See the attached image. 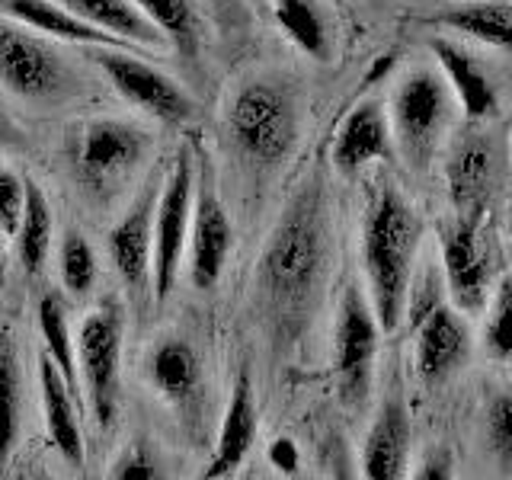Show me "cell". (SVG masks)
<instances>
[{
    "mask_svg": "<svg viewBox=\"0 0 512 480\" xmlns=\"http://www.w3.org/2000/svg\"><path fill=\"white\" fill-rule=\"evenodd\" d=\"M330 260V196L324 176L311 170L288 196L253 269V311L276 349H292L308 333L330 279Z\"/></svg>",
    "mask_w": 512,
    "mask_h": 480,
    "instance_id": "6da1fadb",
    "label": "cell"
},
{
    "mask_svg": "<svg viewBox=\"0 0 512 480\" xmlns=\"http://www.w3.org/2000/svg\"><path fill=\"white\" fill-rule=\"evenodd\" d=\"M423 221L413 202L394 183H381L365 205L362 218V269L365 295L381 324L394 333L407 317V298L416 276Z\"/></svg>",
    "mask_w": 512,
    "mask_h": 480,
    "instance_id": "7a4b0ae2",
    "label": "cell"
},
{
    "mask_svg": "<svg viewBox=\"0 0 512 480\" xmlns=\"http://www.w3.org/2000/svg\"><path fill=\"white\" fill-rule=\"evenodd\" d=\"M224 135L253 167H276L295 151L301 135V96L292 80L250 74L224 100Z\"/></svg>",
    "mask_w": 512,
    "mask_h": 480,
    "instance_id": "3957f363",
    "label": "cell"
},
{
    "mask_svg": "<svg viewBox=\"0 0 512 480\" xmlns=\"http://www.w3.org/2000/svg\"><path fill=\"white\" fill-rule=\"evenodd\" d=\"M154 135L132 119L100 116L77 122L64 138V157L77 189L87 202L109 205L116 192L141 170Z\"/></svg>",
    "mask_w": 512,
    "mask_h": 480,
    "instance_id": "277c9868",
    "label": "cell"
},
{
    "mask_svg": "<svg viewBox=\"0 0 512 480\" xmlns=\"http://www.w3.org/2000/svg\"><path fill=\"white\" fill-rule=\"evenodd\" d=\"M87 80L55 39L0 16V90L23 106H58L80 96Z\"/></svg>",
    "mask_w": 512,
    "mask_h": 480,
    "instance_id": "5b68a950",
    "label": "cell"
},
{
    "mask_svg": "<svg viewBox=\"0 0 512 480\" xmlns=\"http://www.w3.org/2000/svg\"><path fill=\"white\" fill-rule=\"evenodd\" d=\"M455 93L436 68H410L397 77L388 122L394 151L413 173H426L455 119Z\"/></svg>",
    "mask_w": 512,
    "mask_h": 480,
    "instance_id": "8992f818",
    "label": "cell"
},
{
    "mask_svg": "<svg viewBox=\"0 0 512 480\" xmlns=\"http://www.w3.org/2000/svg\"><path fill=\"white\" fill-rule=\"evenodd\" d=\"M122 346H125V311L122 301L106 295L93 311L84 314L74 333L77 381L84 407L103 432L116 426L119 384H122Z\"/></svg>",
    "mask_w": 512,
    "mask_h": 480,
    "instance_id": "52a82bcc",
    "label": "cell"
},
{
    "mask_svg": "<svg viewBox=\"0 0 512 480\" xmlns=\"http://www.w3.org/2000/svg\"><path fill=\"white\" fill-rule=\"evenodd\" d=\"M407 314H413V368L423 388H439L471 359V324L452 301L432 295V276L423 288H410Z\"/></svg>",
    "mask_w": 512,
    "mask_h": 480,
    "instance_id": "ba28073f",
    "label": "cell"
},
{
    "mask_svg": "<svg viewBox=\"0 0 512 480\" xmlns=\"http://www.w3.org/2000/svg\"><path fill=\"white\" fill-rule=\"evenodd\" d=\"M378 343L381 324L372 311V301L359 282H349L333 324V381L343 407L349 410H362L368 404L375 384Z\"/></svg>",
    "mask_w": 512,
    "mask_h": 480,
    "instance_id": "9c48e42d",
    "label": "cell"
},
{
    "mask_svg": "<svg viewBox=\"0 0 512 480\" xmlns=\"http://www.w3.org/2000/svg\"><path fill=\"white\" fill-rule=\"evenodd\" d=\"M196 202V157L189 148H180L157 189L154 205V250H151V295L164 304L180 276L186 260V240Z\"/></svg>",
    "mask_w": 512,
    "mask_h": 480,
    "instance_id": "30bf717a",
    "label": "cell"
},
{
    "mask_svg": "<svg viewBox=\"0 0 512 480\" xmlns=\"http://www.w3.org/2000/svg\"><path fill=\"white\" fill-rule=\"evenodd\" d=\"M442 276L448 301L464 317L484 314L490 298V237H487V208H468L439 224Z\"/></svg>",
    "mask_w": 512,
    "mask_h": 480,
    "instance_id": "8fae6325",
    "label": "cell"
},
{
    "mask_svg": "<svg viewBox=\"0 0 512 480\" xmlns=\"http://www.w3.org/2000/svg\"><path fill=\"white\" fill-rule=\"evenodd\" d=\"M90 55L96 71H100L112 90H116L125 103L148 112L151 119L164 125H186L196 119V100L176 77L164 74L151 61H141L132 55V48L116 45H90Z\"/></svg>",
    "mask_w": 512,
    "mask_h": 480,
    "instance_id": "7c38bea8",
    "label": "cell"
},
{
    "mask_svg": "<svg viewBox=\"0 0 512 480\" xmlns=\"http://www.w3.org/2000/svg\"><path fill=\"white\" fill-rule=\"evenodd\" d=\"M234 250V224L215 186L196 176V202H192L189 240H186V269L189 282L199 292H212L221 282V272Z\"/></svg>",
    "mask_w": 512,
    "mask_h": 480,
    "instance_id": "4fadbf2b",
    "label": "cell"
},
{
    "mask_svg": "<svg viewBox=\"0 0 512 480\" xmlns=\"http://www.w3.org/2000/svg\"><path fill=\"white\" fill-rule=\"evenodd\" d=\"M160 183L144 186L106 237V253L119 272L128 295L141 298L151 288V250H154V205Z\"/></svg>",
    "mask_w": 512,
    "mask_h": 480,
    "instance_id": "5bb4252c",
    "label": "cell"
},
{
    "mask_svg": "<svg viewBox=\"0 0 512 480\" xmlns=\"http://www.w3.org/2000/svg\"><path fill=\"white\" fill-rule=\"evenodd\" d=\"M410 442H413V423L407 394L394 381L384 391L381 404L375 410V420L365 432L362 442V474L372 480H397L407 477L410 468Z\"/></svg>",
    "mask_w": 512,
    "mask_h": 480,
    "instance_id": "9a60e30c",
    "label": "cell"
},
{
    "mask_svg": "<svg viewBox=\"0 0 512 480\" xmlns=\"http://www.w3.org/2000/svg\"><path fill=\"white\" fill-rule=\"evenodd\" d=\"M480 125L484 122H471L468 132L455 138L445 160V180L458 212L487 208L496 176H500V148H496V138Z\"/></svg>",
    "mask_w": 512,
    "mask_h": 480,
    "instance_id": "2e32d148",
    "label": "cell"
},
{
    "mask_svg": "<svg viewBox=\"0 0 512 480\" xmlns=\"http://www.w3.org/2000/svg\"><path fill=\"white\" fill-rule=\"evenodd\" d=\"M391 154H394V138H391L388 106L378 100L356 103L333 135V148H330L333 170L343 176H356L368 164L388 160Z\"/></svg>",
    "mask_w": 512,
    "mask_h": 480,
    "instance_id": "e0dca14e",
    "label": "cell"
},
{
    "mask_svg": "<svg viewBox=\"0 0 512 480\" xmlns=\"http://www.w3.org/2000/svg\"><path fill=\"white\" fill-rule=\"evenodd\" d=\"M141 375L148 388L173 410L192 407L202 391V359L196 346L183 336H157L144 352Z\"/></svg>",
    "mask_w": 512,
    "mask_h": 480,
    "instance_id": "ac0fdd59",
    "label": "cell"
},
{
    "mask_svg": "<svg viewBox=\"0 0 512 480\" xmlns=\"http://www.w3.org/2000/svg\"><path fill=\"white\" fill-rule=\"evenodd\" d=\"M260 432V413H256V394H253V378L250 372H240L231 384L228 407H224V420L218 429L215 452L208 458L205 477H228L240 464L247 461L250 448Z\"/></svg>",
    "mask_w": 512,
    "mask_h": 480,
    "instance_id": "d6986e66",
    "label": "cell"
},
{
    "mask_svg": "<svg viewBox=\"0 0 512 480\" xmlns=\"http://www.w3.org/2000/svg\"><path fill=\"white\" fill-rule=\"evenodd\" d=\"M39 391H42L48 439H52L64 461L74 464V468H84L87 442H84V429H80V407L84 404H80V397L68 388V381H64V375L48 356L39 359Z\"/></svg>",
    "mask_w": 512,
    "mask_h": 480,
    "instance_id": "ffe728a7",
    "label": "cell"
},
{
    "mask_svg": "<svg viewBox=\"0 0 512 480\" xmlns=\"http://www.w3.org/2000/svg\"><path fill=\"white\" fill-rule=\"evenodd\" d=\"M429 52L436 55V64L445 77V84L452 87L455 103L461 106L464 119L468 122H487L496 116L500 100H496V90L490 84L487 71L480 68L477 58H471L458 42L452 39H429Z\"/></svg>",
    "mask_w": 512,
    "mask_h": 480,
    "instance_id": "44dd1931",
    "label": "cell"
},
{
    "mask_svg": "<svg viewBox=\"0 0 512 480\" xmlns=\"http://www.w3.org/2000/svg\"><path fill=\"white\" fill-rule=\"evenodd\" d=\"M0 16H10V20L36 29V32H42V36L55 39V42L84 45V48H90V45L128 48V42L109 36V32L96 29L87 20H80L77 13H71L68 7H61L58 0H0Z\"/></svg>",
    "mask_w": 512,
    "mask_h": 480,
    "instance_id": "7402d4cb",
    "label": "cell"
},
{
    "mask_svg": "<svg viewBox=\"0 0 512 480\" xmlns=\"http://www.w3.org/2000/svg\"><path fill=\"white\" fill-rule=\"evenodd\" d=\"M429 23L512 55V4L506 0H464V4L445 7Z\"/></svg>",
    "mask_w": 512,
    "mask_h": 480,
    "instance_id": "603a6c76",
    "label": "cell"
},
{
    "mask_svg": "<svg viewBox=\"0 0 512 480\" xmlns=\"http://www.w3.org/2000/svg\"><path fill=\"white\" fill-rule=\"evenodd\" d=\"M272 16L282 36L311 61H330L333 20L320 0H272Z\"/></svg>",
    "mask_w": 512,
    "mask_h": 480,
    "instance_id": "cb8c5ba5",
    "label": "cell"
},
{
    "mask_svg": "<svg viewBox=\"0 0 512 480\" xmlns=\"http://www.w3.org/2000/svg\"><path fill=\"white\" fill-rule=\"evenodd\" d=\"M58 4L128 45H154V48L167 45L164 36L148 23V16L132 0H58Z\"/></svg>",
    "mask_w": 512,
    "mask_h": 480,
    "instance_id": "d4e9b609",
    "label": "cell"
},
{
    "mask_svg": "<svg viewBox=\"0 0 512 480\" xmlns=\"http://www.w3.org/2000/svg\"><path fill=\"white\" fill-rule=\"evenodd\" d=\"M23 429V365L13 333L0 327V468L16 452Z\"/></svg>",
    "mask_w": 512,
    "mask_h": 480,
    "instance_id": "484cf974",
    "label": "cell"
},
{
    "mask_svg": "<svg viewBox=\"0 0 512 480\" xmlns=\"http://www.w3.org/2000/svg\"><path fill=\"white\" fill-rule=\"evenodd\" d=\"M52 237H55V221H52V205H48L45 189L36 180H26V208L23 218L16 224V256L26 276H39L52 253Z\"/></svg>",
    "mask_w": 512,
    "mask_h": 480,
    "instance_id": "4316f807",
    "label": "cell"
},
{
    "mask_svg": "<svg viewBox=\"0 0 512 480\" xmlns=\"http://www.w3.org/2000/svg\"><path fill=\"white\" fill-rule=\"evenodd\" d=\"M176 55L192 61L202 52V20L192 0H132Z\"/></svg>",
    "mask_w": 512,
    "mask_h": 480,
    "instance_id": "83f0119b",
    "label": "cell"
},
{
    "mask_svg": "<svg viewBox=\"0 0 512 480\" xmlns=\"http://www.w3.org/2000/svg\"><path fill=\"white\" fill-rule=\"evenodd\" d=\"M39 333L45 340V356L55 362V368L68 381V388L80 397V381H77V356H74V333L68 324V308H64L61 295H45L36 308ZM84 404V397H80Z\"/></svg>",
    "mask_w": 512,
    "mask_h": 480,
    "instance_id": "f1b7e54d",
    "label": "cell"
},
{
    "mask_svg": "<svg viewBox=\"0 0 512 480\" xmlns=\"http://www.w3.org/2000/svg\"><path fill=\"white\" fill-rule=\"evenodd\" d=\"M58 276H61V285L68 288V295L74 298H87L96 288V279H100L96 250L90 247V240L74 228L64 231L58 244Z\"/></svg>",
    "mask_w": 512,
    "mask_h": 480,
    "instance_id": "f546056e",
    "label": "cell"
},
{
    "mask_svg": "<svg viewBox=\"0 0 512 480\" xmlns=\"http://www.w3.org/2000/svg\"><path fill=\"white\" fill-rule=\"evenodd\" d=\"M487 320L480 333L484 356L496 365H512V276H503L487 298Z\"/></svg>",
    "mask_w": 512,
    "mask_h": 480,
    "instance_id": "4dcf8cb0",
    "label": "cell"
},
{
    "mask_svg": "<svg viewBox=\"0 0 512 480\" xmlns=\"http://www.w3.org/2000/svg\"><path fill=\"white\" fill-rule=\"evenodd\" d=\"M484 439L496 468L512 474V384L490 397L484 413Z\"/></svg>",
    "mask_w": 512,
    "mask_h": 480,
    "instance_id": "1f68e13d",
    "label": "cell"
},
{
    "mask_svg": "<svg viewBox=\"0 0 512 480\" xmlns=\"http://www.w3.org/2000/svg\"><path fill=\"white\" fill-rule=\"evenodd\" d=\"M26 208V176L0 164V237H13Z\"/></svg>",
    "mask_w": 512,
    "mask_h": 480,
    "instance_id": "d6a6232c",
    "label": "cell"
},
{
    "mask_svg": "<svg viewBox=\"0 0 512 480\" xmlns=\"http://www.w3.org/2000/svg\"><path fill=\"white\" fill-rule=\"evenodd\" d=\"M160 474H164L160 471V461L154 458L151 445L144 442H128L109 468V477H122V480H154Z\"/></svg>",
    "mask_w": 512,
    "mask_h": 480,
    "instance_id": "836d02e7",
    "label": "cell"
},
{
    "mask_svg": "<svg viewBox=\"0 0 512 480\" xmlns=\"http://www.w3.org/2000/svg\"><path fill=\"white\" fill-rule=\"evenodd\" d=\"M269 461H272V468H279L282 474H298L301 452H298V445L288 436H279L276 442L269 445Z\"/></svg>",
    "mask_w": 512,
    "mask_h": 480,
    "instance_id": "e575fe53",
    "label": "cell"
},
{
    "mask_svg": "<svg viewBox=\"0 0 512 480\" xmlns=\"http://www.w3.org/2000/svg\"><path fill=\"white\" fill-rule=\"evenodd\" d=\"M452 468H455L452 455H448L445 448H436V452H429L420 461V468L413 471V477H420V480H448V477H455Z\"/></svg>",
    "mask_w": 512,
    "mask_h": 480,
    "instance_id": "d590c367",
    "label": "cell"
},
{
    "mask_svg": "<svg viewBox=\"0 0 512 480\" xmlns=\"http://www.w3.org/2000/svg\"><path fill=\"white\" fill-rule=\"evenodd\" d=\"M10 138V125L4 122V119H0V144H4Z\"/></svg>",
    "mask_w": 512,
    "mask_h": 480,
    "instance_id": "8d00e7d4",
    "label": "cell"
},
{
    "mask_svg": "<svg viewBox=\"0 0 512 480\" xmlns=\"http://www.w3.org/2000/svg\"><path fill=\"white\" fill-rule=\"evenodd\" d=\"M253 4H269V0H253Z\"/></svg>",
    "mask_w": 512,
    "mask_h": 480,
    "instance_id": "74e56055",
    "label": "cell"
}]
</instances>
